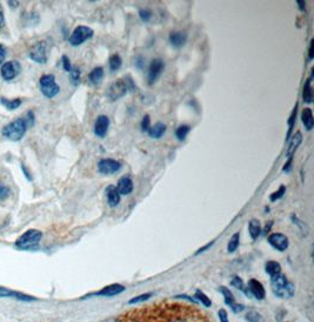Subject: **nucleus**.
<instances>
[{
    "label": "nucleus",
    "mask_w": 314,
    "mask_h": 322,
    "mask_svg": "<svg viewBox=\"0 0 314 322\" xmlns=\"http://www.w3.org/2000/svg\"><path fill=\"white\" fill-rule=\"evenodd\" d=\"M137 89V86L134 85L133 79L130 76L120 78L109 85L107 89V96L112 101L122 99L124 95H126L128 92H133Z\"/></svg>",
    "instance_id": "obj_1"
},
{
    "label": "nucleus",
    "mask_w": 314,
    "mask_h": 322,
    "mask_svg": "<svg viewBox=\"0 0 314 322\" xmlns=\"http://www.w3.org/2000/svg\"><path fill=\"white\" fill-rule=\"evenodd\" d=\"M271 288L275 297L281 299H290L296 293V286L283 274L271 279Z\"/></svg>",
    "instance_id": "obj_2"
},
{
    "label": "nucleus",
    "mask_w": 314,
    "mask_h": 322,
    "mask_svg": "<svg viewBox=\"0 0 314 322\" xmlns=\"http://www.w3.org/2000/svg\"><path fill=\"white\" fill-rule=\"evenodd\" d=\"M26 131H27V125H26L24 118H20L4 127L2 134L4 138L11 141H19L24 138Z\"/></svg>",
    "instance_id": "obj_3"
},
{
    "label": "nucleus",
    "mask_w": 314,
    "mask_h": 322,
    "mask_svg": "<svg viewBox=\"0 0 314 322\" xmlns=\"http://www.w3.org/2000/svg\"><path fill=\"white\" fill-rule=\"evenodd\" d=\"M43 238V233L38 230H28L19 237L16 241V246L19 249H31L35 248Z\"/></svg>",
    "instance_id": "obj_4"
},
{
    "label": "nucleus",
    "mask_w": 314,
    "mask_h": 322,
    "mask_svg": "<svg viewBox=\"0 0 314 322\" xmlns=\"http://www.w3.org/2000/svg\"><path fill=\"white\" fill-rule=\"evenodd\" d=\"M40 91L48 99L54 98L60 92L59 85L55 82V77L53 74H45L39 80Z\"/></svg>",
    "instance_id": "obj_5"
},
{
    "label": "nucleus",
    "mask_w": 314,
    "mask_h": 322,
    "mask_svg": "<svg viewBox=\"0 0 314 322\" xmlns=\"http://www.w3.org/2000/svg\"><path fill=\"white\" fill-rule=\"evenodd\" d=\"M94 32L93 29L89 27V26H78L74 28V31L72 32L71 37L69 38L70 44L72 46H79V45L84 44L85 41H88L93 37Z\"/></svg>",
    "instance_id": "obj_6"
},
{
    "label": "nucleus",
    "mask_w": 314,
    "mask_h": 322,
    "mask_svg": "<svg viewBox=\"0 0 314 322\" xmlns=\"http://www.w3.org/2000/svg\"><path fill=\"white\" fill-rule=\"evenodd\" d=\"M28 58L38 63L47 62V45L46 41H38L28 51Z\"/></svg>",
    "instance_id": "obj_7"
},
{
    "label": "nucleus",
    "mask_w": 314,
    "mask_h": 322,
    "mask_svg": "<svg viewBox=\"0 0 314 322\" xmlns=\"http://www.w3.org/2000/svg\"><path fill=\"white\" fill-rule=\"evenodd\" d=\"M244 292L247 294V297L249 295V297L254 298L256 300H264L266 298V291H265L263 283L256 279L249 280Z\"/></svg>",
    "instance_id": "obj_8"
},
{
    "label": "nucleus",
    "mask_w": 314,
    "mask_h": 322,
    "mask_svg": "<svg viewBox=\"0 0 314 322\" xmlns=\"http://www.w3.org/2000/svg\"><path fill=\"white\" fill-rule=\"evenodd\" d=\"M20 71H21V63L18 60H11L4 63V65L2 66V70H0V73H2L3 79L10 81V80H13L17 76H19Z\"/></svg>",
    "instance_id": "obj_9"
},
{
    "label": "nucleus",
    "mask_w": 314,
    "mask_h": 322,
    "mask_svg": "<svg viewBox=\"0 0 314 322\" xmlns=\"http://www.w3.org/2000/svg\"><path fill=\"white\" fill-rule=\"evenodd\" d=\"M122 170V164L115 159H101L98 163V171L104 175H111Z\"/></svg>",
    "instance_id": "obj_10"
},
{
    "label": "nucleus",
    "mask_w": 314,
    "mask_h": 322,
    "mask_svg": "<svg viewBox=\"0 0 314 322\" xmlns=\"http://www.w3.org/2000/svg\"><path fill=\"white\" fill-rule=\"evenodd\" d=\"M165 69V63L161 59H153L150 63L149 67V76H147V81H149V85H153L156 82L159 77L161 76L162 71Z\"/></svg>",
    "instance_id": "obj_11"
},
{
    "label": "nucleus",
    "mask_w": 314,
    "mask_h": 322,
    "mask_svg": "<svg viewBox=\"0 0 314 322\" xmlns=\"http://www.w3.org/2000/svg\"><path fill=\"white\" fill-rule=\"evenodd\" d=\"M267 241L272 247H273V248L279 250V252H285L290 246L289 238H287L286 235H283L282 233L271 234L270 237L267 238Z\"/></svg>",
    "instance_id": "obj_12"
},
{
    "label": "nucleus",
    "mask_w": 314,
    "mask_h": 322,
    "mask_svg": "<svg viewBox=\"0 0 314 322\" xmlns=\"http://www.w3.org/2000/svg\"><path fill=\"white\" fill-rule=\"evenodd\" d=\"M219 291L221 292V294H222V297H224V300H225L226 305L229 306L230 308L232 309L234 313H240V312H243V310L245 309L244 305H241V303H238V302L236 301V299H234L232 292H231V291L229 289V288H226V287L222 286V287L219 288Z\"/></svg>",
    "instance_id": "obj_13"
},
{
    "label": "nucleus",
    "mask_w": 314,
    "mask_h": 322,
    "mask_svg": "<svg viewBox=\"0 0 314 322\" xmlns=\"http://www.w3.org/2000/svg\"><path fill=\"white\" fill-rule=\"evenodd\" d=\"M109 128V118L107 115L101 114L97 118L96 123H94V134L99 138H105Z\"/></svg>",
    "instance_id": "obj_14"
},
{
    "label": "nucleus",
    "mask_w": 314,
    "mask_h": 322,
    "mask_svg": "<svg viewBox=\"0 0 314 322\" xmlns=\"http://www.w3.org/2000/svg\"><path fill=\"white\" fill-rule=\"evenodd\" d=\"M125 291H126V288H125V286H123V284L112 283L104 287L101 291L97 292L94 295H98V297H116V295L122 294Z\"/></svg>",
    "instance_id": "obj_15"
},
{
    "label": "nucleus",
    "mask_w": 314,
    "mask_h": 322,
    "mask_svg": "<svg viewBox=\"0 0 314 322\" xmlns=\"http://www.w3.org/2000/svg\"><path fill=\"white\" fill-rule=\"evenodd\" d=\"M133 187L134 186L132 179L130 177H127V175H125V177L119 179L118 185H117V189H118L120 196H128V194L133 192Z\"/></svg>",
    "instance_id": "obj_16"
},
{
    "label": "nucleus",
    "mask_w": 314,
    "mask_h": 322,
    "mask_svg": "<svg viewBox=\"0 0 314 322\" xmlns=\"http://www.w3.org/2000/svg\"><path fill=\"white\" fill-rule=\"evenodd\" d=\"M187 41V33L183 31H176L169 35V43L173 47L180 48L183 47Z\"/></svg>",
    "instance_id": "obj_17"
},
{
    "label": "nucleus",
    "mask_w": 314,
    "mask_h": 322,
    "mask_svg": "<svg viewBox=\"0 0 314 322\" xmlns=\"http://www.w3.org/2000/svg\"><path fill=\"white\" fill-rule=\"evenodd\" d=\"M106 198H107V204L109 207H117L120 202V194L116 186H108L106 188Z\"/></svg>",
    "instance_id": "obj_18"
},
{
    "label": "nucleus",
    "mask_w": 314,
    "mask_h": 322,
    "mask_svg": "<svg viewBox=\"0 0 314 322\" xmlns=\"http://www.w3.org/2000/svg\"><path fill=\"white\" fill-rule=\"evenodd\" d=\"M302 141V136H301V132H297L293 134V137L290 139V142H289V147H287V152H286V155L289 156H293L294 153H296V151L299 147V145L301 144Z\"/></svg>",
    "instance_id": "obj_19"
},
{
    "label": "nucleus",
    "mask_w": 314,
    "mask_h": 322,
    "mask_svg": "<svg viewBox=\"0 0 314 322\" xmlns=\"http://www.w3.org/2000/svg\"><path fill=\"white\" fill-rule=\"evenodd\" d=\"M166 130H167V127H166L165 123L162 122H157L154 123L153 126H151V128L149 130V136L150 138H152V139H160V138L164 136Z\"/></svg>",
    "instance_id": "obj_20"
},
{
    "label": "nucleus",
    "mask_w": 314,
    "mask_h": 322,
    "mask_svg": "<svg viewBox=\"0 0 314 322\" xmlns=\"http://www.w3.org/2000/svg\"><path fill=\"white\" fill-rule=\"evenodd\" d=\"M301 120L304 123L305 128L307 131H312L314 127V120H313V112L311 108L306 107L301 112Z\"/></svg>",
    "instance_id": "obj_21"
},
{
    "label": "nucleus",
    "mask_w": 314,
    "mask_h": 322,
    "mask_svg": "<svg viewBox=\"0 0 314 322\" xmlns=\"http://www.w3.org/2000/svg\"><path fill=\"white\" fill-rule=\"evenodd\" d=\"M104 79V69L101 66L99 67H96V69H93L92 71H91L90 76H89V80L92 85L94 86H98L100 84L101 81H103Z\"/></svg>",
    "instance_id": "obj_22"
},
{
    "label": "nucleus",
    "mask_w": 314,
    "mask_h": 322,
    "mask_svg": "<svg viewBox=\"0 0 314 322\" xmlns=\"http://www.w3.org/2000/svg\"><path fill=\"white\" fill-rule=\"evenodd\" d=\"M248 232H249V235H251V238L253 239V240H256V239L260 237L263 230H262V223H260L259 220L252 219L251 221H249Z\"/></svg>",
    "instance_id": "obj_23"
},
{
    "label": "nucleus",
    "mask_w": 314,
    "mask_h": 322,
    "mask_svg": "<svg viewBox=\"0 0 314 322\" xmlns=\"http://www.w3.org/2000/svg\"><path fill=\"white\" fill-rule=\"evenodd\" d=\"M265 271L272 278H275L279 274H281V266L277 261H267L265 265Z\"/></svg>",
    "instance_id": "obj_24"
},
{
    "label": "nucleus",
    "mask_w": 314,
    "mask_h": 322,
    "mask_svg": "<svg viewBox=\"0 0 314 322\" xmlns=\"http://www.w3.org/2000/svg\"><path fill=\"white\" fill-rule=\"evenodd\" d=\"M312 77H313V71H312L311 77H309L307 81L305 82L304 89H302V100H304V103L306 104H311L313 101V93H312V85H311Z\"/></svg>",
    "instance_id": "obj_25"
},
{
    "label": "nucleus",
    "mask_w": 314,
    "mask_h": 322,
    "mask_svg": "<svg viewBox=\"0 0 314 322\" xmlns=\"http://www.w3.org/2000/svg\"><path fill=\"white\" fill-rule=\"evenodd\" d=\"M0 298H18V299H24V300H33V298L25 297L24 294H19L17 292L10 291L5 287H0Z\"/></svg>",
    "instance_id": "obj_26"
},
{
    "label": "nucleus",
    "mask_w": 314,
    "mask_h": 322,
    "mask_svg": "<svg viewBox=\"0 0 314 322\" xmlns=\"http://www.w3.org/2000/svg\"><path fill=\"white\" fill-rule=\"evenodd\" d=\"M122 65H123V59L118 53L112 54L111 57H109L108 66H109V70H111V72H116V71H118L120 67H122Z\"/></svg>",
    "instance_id": "obj_27"
},
{
    "label": "nucleus",
    "mask_w": 314,
    "mask_h": 322,
    "mask_svg": "<svg viewBox=\"0 0 314 322\" xmlns=\"http://www.w3.org/2000/svg\"><path fill=\"white\" fill-rule=\"evenodd\" d=\"M21 103H22V101H21L20 98H16V99H13V100H9V99L4 98V96H2V98H0V104H2L4 107H6L7 110H10V111L17 110V108L21 105Z\"/></svg>",
    "instance_id": "obj_28"
},
{
    "label": "nucleus",
    "mask_w": 314,
    "mask_h": 322,
    "mask_svg": "<svg viewBox=\"0 0 314 322\" xmlns=\"http://www.w3.org/2000/svg\"><path fill=\"white\" fill-rule=\"evenodd\" d=\"M240 243V233H234L232 235V238L230 239L229 245H227V250L229 253H234L238 249Z\"/></svg>",
    "instance_id": "obj_29"
},
{
    "label": "nucleus",
    "mask_w": 314,
    "mask_h": 322,
    "mask_svg": "<svg viewBox=\"0 0 314 322\" xmlns=\"http://www.w3.org/2000/svg\"><path fill=\"white\" fill-rule=\"evenodd\" d=\"M245 319L248 322H265V319L263 317L262 314L255 309H249L248 312L246 313Z\"/></svg>",
    "instance_id": "obj_30"
},
{
    "label": "nucleus",
    "mask_w": 314,
    "mask_h": 322,
    "mask_svg": "<svg viewBox=\"0 0 314 322\" xmlns=\"http://www.w3.org/2000/svg\"><path fill=\"white\" fill-rule=\"evenodd\" d=\"M191 132V126L188 125H181L177 128L176 131V137L177 139L179 141H184L185 139H186L187 134Z\"/></svg>",
    "instance_id": "obj_31"
},
{
    "label": "nucleus",
    "mask_w": 314,
    "mask_h": 322,
    "mask_svg": "<svg viewBox=\"0 0 314 322\" xmlns=\"http://www.w3.org/2000/svg\"><path fill=\"white\" fill-rule=\"evenodd\" d=\"M195 299L196 300H198L200 303H202V305H204L205 307H211L212 306V300L211 299L207 297V295L204 293L203 291H200V289H196L195 291Z\"/></svg>",
    "instance_id": "obj_32"
},
{
    "label": "nucleus",
    "mask_w": 314,
    "mask_h": 322,
    "mask_svg": "<svg viewBox=\"0 0 314 322\" xmlns=\"http://www.w3.org/2000/svg\"><path fill=\"white\" fill-rule=\"evenodd\" d=\"M297 111H298V104H296V107H294V110L292 112V114H291V117L289 119V132H287V139L291 137V133H292L293 131V127L294 125H296V119H297Z\"/></svg>",
    "instance_id": "obj_33"
},
{
    "label": "nucleus",
    "mask_w": 314,
    "mask_h": 322,
    "mask_svg": "<svg viewBox=\"0 0 314 322\" xmlns=\"http://www.w3.org/2000/svg\"><path fill=\"white\" fill-rule=\"evenodd\" d=\"M71 82L73 86H78L80 82V70L78 67H72L71 70Z\"/></svg>",
    "instance_id": "obj_34"
},
{
    "label": "nucleus",
    "mask_w": 314,
    "mask_h": 322,
    "mask_svg": "<svg viewBox=\"0 0 314 322\" xmlns=\"http://www.w3.org/2000/svg\"><path fill=\"white\" fill-rule=\"evenodd\" d=\"M152 293H145V294H140L138 295V297H134L132 298L130 301H128V305H135V303H140V302H145L149 300V299H151V297H152Z\"/></svg>",
    "instance_id": "obj_35"
},
{
    "label": "nucleus",
    "mask_w": 314,
    "mask_h": 322,
    "mask_svg": "<svg viewBox=\"0 0 314 322\" xmlns=\"http://www.w3.org/2000/svg\"><path fill=\"white\" fill-rule=\"evenodd\" d=\"M285 192H286V187L283 186V185H281V186L279 187L278 190H275V192H273V193L271 194L270 200L272 202H274V201H277L279 199H281V198L283 197V194H285Z\"/></svg>",
    "instance_id": "obj_36"
},
{
    "label": "nucleus",
    "mask_w": 314,
    "mask_h": 322,
    "mask_svg": "<svg viewBox=\"0 0 314 322\" xmlns=\"http://www.w3.org/2000/svg\"><path fill=\"white\" fill-rule=\"evenodd\" d=\"M10 193H11L10 187H7L6 185H4V183L0 181V201L6 200L7 198L10 197Z\"/></svg>",
    "instance_id": "obj_37"
},
{
    "label": "nucleus",
    "mask_w": 314,
    "mask_h": 322,
    "mask_svg": "<svg viewBox=\"0 0 314 322\" xmlns=\"http://www.w3.org/2000/svg\"><path fill=\"white\" fill-rule=\"evenodd\" d=\"M231 284H232L233 287H236L237 289L239 291H245V283L243 281V279H240L239 276H234V278L232 279V281H231Z\"/></svg>",
    "instance_id": "obj_38"
},
{
    "label": "nucleus",
    "mask_w": 314,
    "mask_h": 322,
    "mask_svg": "<svg viewBox=\"0 0 314 322\" xmlns=\"http://www.w3.org/2000/svg\"><path fill=\"white\" fill-rule=\"evenodd\" d=\"M139 17L142 21L149 22L151 19H152V12H151L150 10H140Z\"/></svg>",
    "instance_id": "obj_39"
},
{
    "label": "nucleus",
    "mask_w": 314,
    "mask_h": 322,
    "mask_svg": "<svg viewBox=\"0 0 314 322\" xmlns=\"http://www.w3.org/2000/svg\"><path fill=\"white\" fill-rule=\"evenodd\" d=\"M24 120L26 122V125H27V127H32L33 125H35V122H36L35 113H33L32 111H28L27 113H26L25 117H24Z\"/></svg>",
    "instance_id": "obj_40"
},
{
    "label": "nucleus",
    "mask_w": 314,
    "mask_h": 322,
    "mask_svg": "<svg viewBox=\"0 0 314 322\" xmlns=\"http://www.w3.org/2000/svg\"><path fill=\"white\" fill-rule=\"evenodd\" d=\"M150 128H151V118L150 115L146 114L141 120V131L145 133V132H149Z\"/></svg>",
    "instance_id": "obj_41"
},
{
    "label": "nucleus",
    "mask_w": 314,
    "mask_h": 322,
    "mask_svg": "<svg viewBox=\"0 0 314 322\" xmlns=\"http://www.w3.org/2000/svg\"><path fill=\"white\" fill-rule=\"evenodd\" d=\"M218 317H219V321H220V322H230V319H229V314H227L226 309H224V308L219 309V312H218Z\"/></svg>",
    "instance_id": "obj_42"
},
{
    "label": "nucleus",
    "mask_w": 314,
    "mask_h": 322,
    "mask_svg": "<svg viewBox=\"0 0 314 322\" xmlns=\"http://www.w3.org/2000/svg\"><path fill=\"white\" fill-rule=\"evenodd\" d=\"M63 66H64V70L66 71V72H71V70H72V66L71 65V62H70V59H69V57H66V55H63Z\"/></svg>",
    "instance_id": "obj_43"
},
{
    "label": "nucleus",
    "mask_w": 314,
    "mask_h": 322,
    "mask_svg": "<svg viewBox=\"0 0 314 322\" xmlns=\"http://www.w3.org/2000/svg\"><path fill=\"white\" fill-rule=\"evenodd\" d=\"M6 47L4 46V45L2 44L0 45V63H3L4 61H5V59H6Z\"/></svg>",
    "instance_id": "obj_44"
},
{
    "label": "nucleus",
    "mask_w": 314,
    "mask_h": 322,
    "mask_svg": "<svg viewBox=\"0 0 314 322\" xmlns=\"http://www.w3.org/2000/svg\"><path fill=\"white\" fill-rule=\"evenodd\" d=\"M292 163H293V156H290L289 158V161L285 164V166L282 167V171L283 172H290L291 168H292Z\"/></svg>",
    "instance_id": "obj_45"
},
{
    "label": "nucleus",
    "mask_w": 314,
    "mask_h": 322,
    "mask_svg": "<svg viewBox=\"0 0 314 322\" xmlns=\"http://www.w3.org/2000/svg\"><path fill=\"white\" fill-rule=\"evenodd\" d=\"M213 243H214V241H212V242H209V243H207V245H206V246H204V247H202V248H200V249H198V250H196L195 255H198V254H200V253H203V252H205V250H207V249H209V248H210V247H212V246H213Z\"/></svg>",
    "instance_id": "obj_46"
},
{
    "label": "nucleus",
    "mask_w": 314,
    "mask_h": 322,
    "mask_svg": "<svg viewBox=\"0 0 314 322\" xmlns=\"http://www.w3.org/2000/svg\"><path fill=\"white\" fill-rule=\"evenodd\" d=\"M21 170H22V172H24V174H25V177H26V179H27V180H30V181H32V177H31V174H30V172L26 170V167H25V165L22 164L21 165Z\"/></svg>",
    "instance_id": "obj_47"
},
{
    "label": "nucleus",
    "mask_w": 314,
    "mask_h": 322,
    "mask_svg": "<svg viewBox=\"0 0 314 322\" xmlns=\"http://www.w3.org/2000/svg\"><path fill=\"white\" fill-rule=\"evenodd\" d=\"M313 43H314V40L312 39L311 44H309V48H308V59L309 60H312L313 59Z\"/></svg>",
    "instance_id": "obj_48"
},
{
    "label": "nucleus",
    "mask_w": 314,
    "mask_h": 322,
    "mask_svg": "<svg viewBox=\"0 0 314 322\" xmlns=\"http://www.w3.org/2000/svg\"><path fill=\"white\" fill-rule=\"evenodd\" d=\"M142 65H144L142 58H141V57H138L137 60H135V66H137L139 70H141V69H142Z\"/></svg>",
    "instance_id": "obj_49"
},
{
    "label": "nucleus",
    "mask_w": 314,
    "mask_h": 322,
    "mask_svg": "<svg viewBox=\"0 0 314 322\" xmlns=\"http://www.w3.org/2000/svg\"><path fill=\"white\" fill-rule=\"evenodd\" d=\"M297 4H298L299 9H300V11H302V12H304V11L306 10V3L302 2V0H298Z\"/></svg>",
    "instance_id": "obj_50"
},
{
    "label": "nucleus",
    "mask_w": 314,
    "mask_h": 322,
    "mask_svg": "<svg viewBox=\"0 0 314 322\" xmlns=\"http://www.w3.org/2000/svg\"><path fill=\"white\" fill-rule=\"evenodd\" d=\"M4 26H5V17H4L3 12L0 11V29H2Z\"/></svg>",
    "instance_id": "obj_51"
},
{
    "label": "nucleus",
    "mask_w": 314,
    "mask_h": 322,
    "mask_svg": "<svg viewBox=\"0 0 314 322\" xmlns=\"http://www.w3.org/2000/svg\"><path fill=\"white\" fill-rule=\"evenodd\" d=\"M103 322H123V321L120 320L119 317H109V319L105 320V321H103Z\"/></svg>",
    "instance_id": "obj_52"
},
{
    "label": "nucleus",
    "mask_w": 314,
    "mask_h": 322,
    "mask_svg": "<svg viewBox=\"0 0 314 322\" xmlns=\"http://www.w3.org/2000/svg\"><path fill=\"white\" fill-rule=\"evenodd\" d=\"M9 5H11L12 7H16L19 5V2H9Z\"/></svg>",
    "instance_id": "obj_53"
},
{
    "label": "nucleus",
    "mask_w": 314,
    "mask_h": 322,
    "mask_svg": "<svg viewBox=\"0 0 314 322\" xmlns=\"http://www.w3.org/2000/svg\"><path fill=\"white\" fill-rule=\"evenodd\" d=\"M271 226H272V222H270V224H268V226L266 224V227H265V231H264L265 233H267V232L270 231V227H271Z\"/></svg>",
    "instance_id": "obj_54"
}]
</instances>
